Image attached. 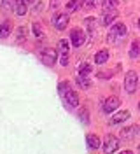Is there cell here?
Returning a JSON list of instances; mask_svg holds the SVG:
<instances>
[{
  "label": "cell",
  "mask_w": 140,
  "mask_h": 154,
  "mask_svg": "<svg viewBox=\"0 0 140 154\" xmlns=\"http://www.w3.org/2000/svg\"><path fill=\"white\" fill-rule=\"evenodd\" d=\"M63 100H65V105L68 109H74V107L79 105V95H77V91H74V89H68L65 93V96H63Z\"/></svg>",
  "instance_id": "obj_9"
},
{
  "label": "cell",
  "mask_w": 140,
  "mask_h": 154,
  "mask_svg": "<svg viewBox=\"0 0 140 154\" xmlns=\"http://www.w3.org/2000/svg\"><path fill=\"white\" fill-rule=\"evenodd\" d=\"M86 144H88V147H89V149H98V147H100V144H102V142H100V138H98V137H96V135H88V137H86Z\"/></svg>",
  "instance_id": "obj_14"
},
{
  "label": "cell",
  "mask_w": 140,
  "mask_h": 154,
  "mask_svg": "<svg viewBox=\"0 0 140 154\" xmlns=\"http://www.w3.org/2000/svg\"><path fill=\"white\" fill-rule=\"evenodd\" d=\"M79 119H81L82 125H88V123H89V112H88L86 107H82V109L79 110Z\"/></svg>",
  "instance_id": "obj_21"
},
{
  "label": "cell",
  "mask_w": 140,
  "mask_h": 154,
  "mask_svg": "<svg viewBox=\"0 0 140 154\" xmlns=\"http://www.w3.org/2000/svg\"><path fill=\"white\" fill-rule=\"evenodd\" d=\"M96 5H98V0H84L82 2L84 9H95Z\"/></svg>",
  "instance_id": "obj_28"
},
{
  "label": "cell",
  "mask_w": 140,
  "mask_h": 154,
  "mask_svg": "<svg viewBox=\"0 0 140 154\" xmlns=\"http://www.w3.org/2000/svg\"><path fill=\"white\" fill-rule=\"evenodd\" d=\"M51 5H53V9H56V5H58V0H53V2H51Z\"/></svg>",
  "instance_id": "obj_30"
},
{
  "label": "cell",
  "mask_w": 140,
  "mask_h": 154,
  "mask_svg": "<svg viewBox=\"0 0 140 154\" xmlns=\"http://www.w3.org/2000/svg\"><path fill=\"white\" fill-rule=\"evenodd\" d=\"M28 11V2L26 0H14V12L18 16H25Z\"/></svg>",
  "instance_id": "obj_12"
},
{
  "label": "cell",
  "mask_w": 140,
  "mask_h": 154,
  "mask_svg": "<svg viewBox=\"0 0 140 154\" xmlns=\"http://www.w3.org/2000/svg\"><path fill=\"white\" fill-rule=\"evenodd\" d=\"M70 40H72L74 48H81L84 44V40H86V35H84V32L81 28H74L70 32Z\"/></svg>",
  "instance_id": "obj_8"
},
{
  "label": "cell",
  "mask_w": 140,
  "mask_h": 154,
  "mask_svg": "<svg viewBox=\"0 0 140 154\" xmlns=\"http://www.w3.org/2000/svg\"><path fill=\"white\" fill-rule=\"evenodd\" d=\"M138 133H140V126L138 125H131V126L123 128L121 133H119V137H121L123 140H131V138H135Z\"/></svg>",
  "instance_id": "obj_7"
},
{
  "label": "cell",
  "mask_w": 140,
  "mask_h": 154,
  "mask_svg": "<svg viewBox=\"0 0 140 154\" xmlns=\"http://www.w3.org/2000/svg\"><path fill=\"white\" fill-rule=\"evenodd\" d=\"M16 38H18L19 42L26 38V28H25V26H19V28L16 30Z\"/></svg>",
  "instance_id": "obj_26"
},
{
  "label": "cell",
  "mask_w": 140,
  "mask_h": 154,
  "mask_svg": "<svg viewBox=\"0 0 140 154\" xmlns=\"http://www.w3.org/2000/svg\"><path fill=\"white\" fill-rule=\"evenodd\" d=\"M77 84L82 88V89H88V88H91V79L88 75H81V74H79V75H77Z\"/></svg>",
  "instance_id": "obj_16"
},
{
  "label": "cell",
  "mask_w": 140,
  "mask_h": 154,
  "mask_svg": "<svg viewBox=\"0 0 140 154\" xmlns=\"http://www.w3.org/2000/svg\"><path fill=\"white\" fill-rule=\"evenodd\" d=\"M58 51H60V54H68V42L65 38H61L58 42Z\"/></svg>",
  "instance_id": "obj_23"
},
{
  "label": "cell",
  "mask_w": 140,
  "mask_h": 154,
  "mask_svg": "<svg viewBox=\"0 0 140 154\" xmlns=\"http://www.w3.org/2000/svg\"><path fill=\"white\" fill-rule=\"evenodd\" d=\"M68 21H70L68 14H65V12H58L53 16V25H54L56 30H65L68 26Z\"/></svg>",
  "instance_id": "obj_6"
},
{
  "label": "cell",
  "mask_w": 140,
  "mask_h": 154,
  "mask_svg": "<svg viewBox=\"0 0 140 154\" xmlns=\"http://www.w3.org/2000/svg\"><path fill=\"white\" fill-rule=\"evenodd\" d=\"M91 70H93V67H91L89 63H81V65H79V74H81V75H89Z\"/></svg>",
  "instance_id": "obj_22"
},
{
  "label": "cell",
  "mask_w": 140,
  "mask_h": 154,
  "mask_svg": "<svg viewBox=\"0 0 140 154\" xmlns=\"http://www.w3.org/2000/svg\"><path fill=\"white\" fill-rule=\"evenodd\" d=\"M126 119H130V112H128V110H119V112H116V114L112 116L109 123L114 126V125H121V123H124Z\"/></svg>",
  "instance_id": "obj_10"
},
{
  "label": "cell",
  "mask_w": 140,
  "mask_h": 154,
  "mask_svg": "<svg viewBox=\"0 0 140 154\" xmlns=\"http://www.w3.org/2000/svg\"><path fill=\"white\" fill-rule=\"evenodd\" d=\"M138 110H140V103H138Z\"/></svg>",
  "instance_id": "obj_35"
},
{
  "label": "cell",
  "mask_w": 140,
  "mask_h": 154,
  "mask_svg": "<svg viewBox=\"0 0 140 154\" xmlns=\"http://www.w3.org/2000/svg\"><path fill=\"white\" fill-rule=\"evenodd\" d=\"M60 63H61L63 67H67V65H68V54H61V58H60Z\"/></svg>",
  "instance_id": "obj_29"
},
{
  "label": "cell",
  "mask_w": 140,
  "mask_h": 154,
  "mask_svg": "<svg viewBox=\"0 0 140 154\" xmlns=\"http://www.w3.org/2000/svg\"><path fill=\"white\" fill-rule=\"evenodd\" d=\"M121 105V100L117 98V96H109V98H105L103 100V112L105 114H110V112H114L117 107Z\"/></svg>",
  "instance_id": "obj_5"
},
{
  "label": "cell",
  "mask_w": 140,
  "mask_h": 154,
  "mask_svg": "<svg viewBox=\"0 0 140 154\" xmlns=\"http://www.w3.org/2000/svg\"><path fill=\"white\" fill-rule=\"evenodd\" d=\"M56 58H58V53H56V49H51V48H46L42 49V53H40V60H42V63L47 65V67H53L56 63Z\"/></svg>",
  "instance_id": "obj_3"
},
{
  "label": "cell",
  "mask_w": 140,
  "mask_h": 154,
  "mask_svg": "<svg viewBox=\"0 0 140 154\" xmlns=\"http://www.w3.org/2000/svg\"><path fill=\"white\" fill-rule=\"evenodd\" d=\"M32 30H33V35H35V38H44V30H42V26L39 25V23H33L32 25Z\"/></svg>",
  "instance_id": "obj_20"
},
{
  "label": "cell",
  "mask_w": 140,
  "mask_h": 154,
  "mask_svg": "<svg viewBox=\"0 0 140 154\" xmlns=\"http://www.w3.org/2000/svg\"><path fill=\"white\" fill-rule=\"evenodd\" d=\"M107 60H109V51H107V49H102V51H98V53L95 54V63H98V65L107 63Z\"/></svg>",
  "instance_id": "obj_15"
},
{
  "label": "cell",
  "mask_w": 140,
  "mask_h": 154,
  "mask_svg": "<svg viewBox=\"0 0 140 154\" xmlns=\"http://www.w3.org/2000/svg\"><path fill=\"white\" fill-rule=\"evenodd\" d=\"M70 89V82L68 81H63V82H60L58 84V91H60V95H61V98L65 96V93Z\"/></svg>",
  "instance_id": "obj_24"
},
{
  "label": "cell",
  "mask_w": 140,
  "mask_h": 154,
  "mask_svg": "<svg viewBox=\"0 0 140 154\" xmlns=\"http://www.w3.org/2000/svg\"><path fill=\"white\" fill-rule=\"evenodd\" d=\"M119 154H133V152H131V151H121Z\"/></svg>",
  "instance_id": "obj_31"
},
{
  "label": "cell",
  "mask_w": 140,
  "mask_h": 154,
  "mask_svg": "<svg viewBox=\"0 0 140 154\" xmlns=\"http://www.w3.org/2000/svg\"><path fill=\"white\" fill-rule=\"evenodd\" d=\"M138 28H140V19H138Z\"/></svg>",
  "instance_id": "obj_33"
},
{
  "label": "cell",
  "mask_w": 140,
  "mask_h": 154,
  "mask_svg": "<svg viewBox=\"0 0 140 154\" xmlns=\"http://www.w3.org/2000/svg\"><path fill=\"white\" fill-rule=\"evenodd\" d=\"M2 9L4 11H14V0H2Z\"/></svg>",
  "instance_id": "obj_27"
},
{
  "label": "cell",
  "mask_w": 140,
  "mask_h": 154,
  "mask_svg": "<svg viewBox=\"0 0 140 154\" xmlns=\"http://www.w3.org/2000/svg\"><path fill=\"white\" fill-rule=\"evenodd\" d=\"M116 18H117V9H116V11H103L102 25H103V26L112 25V21H116Z\"/></svg>",
  "instance_id": "obj_11"
},
{
  "label": "cell",
  "mask_w": 140,
  "mask_h": 154,
  "mask_svg": "<svg viewBox=\"0 0 140 154\" xmlns=\"http://www.w3.org/2000/svg\"><path fill=\"white\" fill-rule=\"evenodd\" d=\"M81 5H82V2H81V0H68L65 7H67V12H75Z\"/></svg>",
  "instance_id": "obj_17"
},
{
  "label": "cell",
  "mask_w": 140,
  "mask_h": 154,
  "mask_svg": "<svg viewBox=\"0 0 140 154\" xmlns=\"http://www.w3.org/2000/svg\"><path fill=\"white\" fill-rule=\"evenodd\" d=\"M137 86H138V75H137L135 70H130L126 74V77H124V89L128 93H135Z\"/></svg>",
  "instance_id": "obj_1"
},
{
  "label": "cell",
  "mask_w": 140,
  "mask_h": 154,
  "mask_svg": "<svg viewBox=\"0 0 140 154\" xmlns=\"http://www.w3.org/2000/svg\"><path fill=\"white\" fill-rule=\"evenodd\" d=\"M12 32V21L11 19H5L2 25H0V38H7Z\"/></svg>",
  "instance_id": "obj_13"
},
{
  "label": "cell",
  "mask_w": 140,
  "mask_h": 154,
  "mask_svg": "<svg viewBox=\"0 0 140 154\" xmlns=\"http://www.w3.org/2000/svg\"><path fill=\"white\" fill-rule=\"evenodd\" d=\"M86 26H88V30H89V33L93 35L95 30H96V19L95 18H86Z\"/></svg>",
  "instance_id": "obj_25"
},
{
  "label": "cell",
  "mask_w": 140,
  "mask_h": 154,
  "mask_svg": "<svg viewBox=\"0 0 140 154\" xmlns=\"http://www.w3.org/2000/svg\"><path fill=\"white\" fill-rule=\"evenodd\" d=\"M124 35H126V25L124 23H116V25H112L110 32H109V42L123 38Z\"/></svg>",
  "instance_id": "obj_2"
},
{
  "label": "cell",
  "mask_w": 140,
  "mask_h": 154,
  "mask_svg": "<svg viewBox=\"0 0 140 154\" xmlns=\"http://www.w3.org/2000/svg\"><path fill=\"white\" fill-rule=\"evenodd\" d=\"M117 147H119V138L114 137V135H107L105 137V142H103V151H105V154L116 152Z\"/></svg>",
  "instance_id": "obj_4"
},
{
  "label": "cell",
  "mask_w": 140,
  "mask_h": 154,
  "mask_svg": "<svg viewBox=\"0 0 140 154\" xmlns=\"http://www.w3.org/2000/svg\"><path fill=\"white\" fill-rule=\"evenodd\" d=\"M117 4V0H103V11H116Z\"/></svg>",
  "instance_id": "obj_19"
},
{
  "label": "cell",
  "mask_w": 140,
  "mask_h": 154,
  "mask_svg": "<svg viewBox=\"0 0 140 154\" xmlns=\"http://www.w3.org/2000/svg\"><path fill=\"white\" fill-rule=\"evenodd\" d=\"M138 54H140V42L133 40L131 42V49H130V58H137Z\"/></svg>",
  "instance_id": "obj_18"
},
{
  "label": "cell",
  "mask_w": 140,
  "mask_h": 154,
  "mask_svg": "<svg viewBox=\"0 0 140 154\" xmlns=\"http://www.w3.org/2000/svg\"><path fill=\"white\" fill-rule=\"evenodd\" d=\"M138 152H140V145H138Z\"/></svg>",
  "instance_id": "obj_34"
},
{
  "label": "cell",
  "mask_w": 140,
  "mask_h": 154,
  "mask_svg": "<svg viewBox=\"0 0 140 154\" xmlns=\"http://www.w3.org/2000/svg\"><path fill=\"white\" fill-rule=\"evenodd\" d=\"M26 2H35V0H26Z\"/></svg>",
  "instance_id": "obj_32"
}]
</instances>
